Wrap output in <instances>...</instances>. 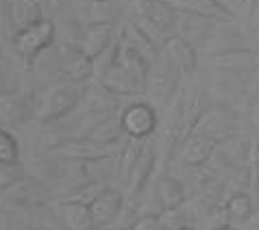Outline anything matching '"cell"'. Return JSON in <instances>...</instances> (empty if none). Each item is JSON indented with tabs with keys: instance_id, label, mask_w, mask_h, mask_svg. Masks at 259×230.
Returning <instances> with one entry per match:
<instances>
[{
	"instance_id": "obj_1",
	"label": "cell",
	"mask_w": 259,
	"mask_h": 230,
	"mask_svg": "<svg viewBox=\"0 0 259 230\" xmlns=\"http://www.w3.org/2000/svg\"><path fill=\"white\" fill-rule=\"evenodd\" d=\"M83 93L85 89L81 87V83H61L55 87L46 89L41 96L35 100L33 104V118L39 124H53L76 109L83 102Z\"/></svg>"
},
{
	"instance_id": "obj_2",
	"label": "cell",
	"mask_w": 259,
	"mask_h": 230,
	"mask_svg": "<svg viewBox=\"0 0 259 230\" xmlns=\"http://www.w3.org/2000/svg\"><path fill=\"white\" fill-rule=\"evenodd\" d=\"M183 72L168 59L165 52H159L150 61L148 68V83H146V96L150 98V104L155 109H163L172 102L175 93L179 89V78Z\"/></svg>"
},
{
	"instance_id": "obj_3",
	"label": "cell",
	"mask_w": 259,
	"mask_h": 230,
	"mask_svg": "<svg viewBox=\"0 0 259 230\" xmlns=\"http://www.w3.org/2000/svg\"><path fill=\"white\" fill-rule=\"evenodd\" d=\"M50 196L48 185L37 176H22L9 189L0 191V200L7 204V211H37L46 204Z\"/></svg>"
},
{
	"instance_id": "obj_4",
	"label": "cell",
	"mask_w": 259,
	"mask_h": 230,
	"mask_svg": "<svg viewBox=\"0 0 259 230\" xmlns=\"http://www.w3.org/2000/svg\"><path fill=\"white\" fill-rule=\"evenodd\" d=\"M55 50H57V59H59L61 74L66 81L83 85L94 78V59L85 54L74 39H63L61 44H57Z\"/></svg>"
},
{
	"instance_id": "obj_5",
	"label": "cell",
	"mask_w": 259,
	"mask_h": 230,
	"mask_svg": "<svg viewBox=\"0 0 259 230\" xmlns=\"http://www.w3.org/2000/svg\"><path fill=\"white\" fill-rule=\"evenodd\" d=\"M53 44H55V22H50L46 18L13 35L16 52L26 61H33L39 52L48 50Z\"/></svg>"
},
{
	"instance_id": "obj_6",
	"label": "cell",
	"mask_w": 259,
	"mask_h": 230,
	"mask_svg": "<svg viewBox=\"0 0 259 230\" xmlns=\"http://www.w3.org/2000/svg\"><path fill=\"white\" fill-rule=\"evenodd\" d=\"M120 122L131 137H153L159 128V113L150 102H133L120 113Z\"/></svg>"
},
{
	"instance_id": "obj_7",
	"label": "cell",
	"mask_w": 259,
	"mask_h": 230,
	"mask_svg": "<svg viewBox=\"0 0 259 230\" xmlns=\"http://www.w3.org/2000/svg\"><path fill=\"white\" fill-rule=\"evenodd\" d=\"M213 22H218V20L200 16V13H194V11L177 9V31L181 37L192 41L194 46L196 44L207 46V41L211 39V33H213Z\"/></svg>"
},
{
	"instance_id": "obj_8",
	"label": "cell",
	"mask_w": 259,
	"mask_h": 230,
	"mask_svg": "<svg viewBox=\"0 0 259 230\" xmlns=\"http://www.w3.org/2000/svg\"><path fill=\"white\" fill-rule=\"evenodd\" d=\"M122 208H124V196H122L118 189L105 187V189L90 202V211H92L94 226L105 228V226L116 224V219L120 217Z\"/></svg>"
},
{
	"instance_id": "obj_9",
	"label": "cell",
	"mask_w": 259,
	"mask_h": 230,
	"mask_svg": "<svg viewBox=\"0 0 259 230\" xmlns=\"http://www.w3.org/2000/svg\"><path fill=\"white\" fill-rule=\"evenodd\" d=\"M213 66L227 72V74H250V72L259 70V50H250V48H229L225 52H218L213 59Z\"/></svg>"
},
{
	"instance_id": "obj_10",
	"label": "cell",
	"mask_w": 259,
	"mask_h": 230,
	"mask_svg": "<svg viewBox=\"0 0 259 230\" xmlns=\"http://www.w3.org/2000/svg\"><path fill=\"white\" fill-rule=\"evenodd\" d=\"M33 118V106L16 91H3L0 93V126L7 131H16L24 126Z\"/></svg>"
},
{
	"instance_id": "obj_11",
	"label": "cell",
	"mask_w": 259,
	"mask_h": 230,
	"mask_svg": "<svg viewBox=\"0 0 259 230\" xmlns=\"http://www.w3.org/2000/svg\"><path fill=\"white\" fill-rule=\"evenodd\" d=\"M155 165H157V146L155 143H150V137H148L146 143H144L140 156H138V161L133 163V167H131V171H128V176H126L128 196L131 198H138L140 193L144 191L148 178L153 176V171H155Z\"/></svg>"
},
{
	"instance_id": "obj_12",
	"label": "cell",
	"mask_w": 259,
	"mask_h": 230,
	"mask_svg": "<svg viewBox=\"0 0 259 230\" xmlns=\"http://www.w3.org/2000/svg\"><path fill=\"white\" fill-rule=\"evenodd\" d=\"M81 50L92 59H96L98 54H103L113 41V24L111 22H94V24H85L78 33V37L74 39Z\"/></svg>"
},
{
	"instance_id": "obj_13",
	"label": "cell",
	"mask_w": 259,
	"mask_h": 230,
	"mask_svg": "<svg viewBox=\"0 0 259 230\" xmlns=\"http://www.w3.org/2000/svg\"><path fill=\"white\" fill-rule=\"evenodd\" d=\"M215 146H218V141L203 137V135H196V133H190L179 143V161L183 165H188V167H198V165L207 163L213 156Z\"/></svg>"
},
{
	"instance_id": "obj_14",
	"label": "cell",
	"mask_w": 259,
	"mask_h": 230,
	"mask_svg": "<svg viewBox=\"0 0 259 230\" xmlns=\"http://www.w3.org/2000/svg\"><path fill=\"white\" fill-rule=\"evenodd\" d=\"M161 52L168 54V59L183 72V74H194L198 70V54H196V46L181 37L179 33H172L165 44L161 48Z\"/></svg>"
},
{
	"instance_id": "obj_15",
	"label": "cell",
	"mask_w": 259,
	"mask_h": 230,
	"mask_svg": "<svg viewBox=\"0 0 259 230\" xmlns=\"http://www.w3.org/2000/svg\"><path fill=\"white\" fill-rule=\"evenodd\" d=\"M7 20L11 26V35H16L44 20V9L39 0H7Z\"/></svg>"
},
{
	"instance_id": "obj_16",
	"label": "cell",
	"mask_w": 259,
	"mask_h": 230,
	"mask_svg": "<svg viewBox=\"0 0 259 230\" xmlns=\"http://www.w3.org/2000/svg\"><path fill=\"white\" fill-rule=\"evenodd\" d=\"M59 213V219H61V226L63 228H70V230H90L94 228V219H92V211H90V204L83 202L78 198H72V200H63L57 208Z\"/></svg>"
},
{
	"instance_id": "obj_17",
	"label": "cell",
	"mask_w": 259,
	"mask_h": 230,
	"mask_svg": "<svg viewBox=\"0 0 259 230\" xmlns=\"http://www.w3.org/2000/svg\"><path fill=\"white\" fill-rule=\"evenodd\" d=\"M120 63L128 72V76L133 78V85L138 93H146V83H148V68L150 61L144 54H140L133 46H128L126 41H122L120 48Z\"/></svg>"
},
{
	"instance_id": "obj_18",
	"label": "cell",
	"mask_w": 259,
	"mask_h": 230,
	"mask_svg": "<svg viewBox=\"0 0 259 230\" xmlns=\"http://www.w3.org/2000/svg\"><path fill=\"white\" fill-rule=\"evenodd\" d=\"M227 128H229V120L227 115L222 113L218 106H211V109H207L203 115H200V120L194 124V128L190 133H196V135H203V137H209L213 141H225L229 139L227 135Z\"/></svg>"
},
{
	"instance_id": "obj_19",
	"label": "cell",
	"mask_w": 259,
	"mask_h": 230,
	"mask_svg": "<svg viewBox=\"0 0 259 230\" xmlns=\"http://www.w3.org/2000/svg\"><path fill=\"white\" fill-rule=\"evenodd\" d=\"M172 7L177 9H185V11H194V13H200V16H207V18H213V20H235L233 11L225 7L220 0H168Z\"/></svg>"
},
{
	"instance_id": "obj_20",
	"label": "cell",
	"mask_w": 259,
	"mask_h": 230,
	"mask_svg": "<svg viewBox=\"0 0 259 230\" xmlns=\"http://www.w3.org/2000/svg\"><path fill=\"white\" fill-rule=\"evenodd\" d=\"M96 81L103 85L105 89H109L111 93H116V96H120V98L135 96V93H138V89H135V85H133V78L128 76V72L124 70V66H122L120 61L113 68L107 70L103 76H98Z\"/></svg>"
},
{
	"instance_id": "obj_21",
	"label": "cell",
	"mask_w": 259,
	"mask_h": 230,
	"mask_svg": "<svg viewBox=\"0 0 259 230\" xmlns=\"http://www.w3.org/2000/svg\"><path fill=\"white\" fill-rule=\"evenodd\" d=\"M83 100H85V104H88V111L103 113V115L116 113L118 104H120V96L111 93L109 89H105L98 81H96V85L88 87V91L83 93Z\"/></svg>"
},
{
	"instance_id": "obj_22",
	"label": "cell",
	"mask_w": 259,
	"mask_h": 230,
	"mask_svg": "<svg viewBox=\"0 0 259 230\" xmlns=\"http://www.w3.org/2000/svg\"><path fill=\"white\" fill-rule=\"evenodd\" d=\"M157 200L161 204V211L165 208H181L185 204V187L175 176H161L157 181Z\"/></svg>"
},
{
	"instance_id": "obj_23",
	"label": "cell",
	"mask_w": 259,
	"mask_h": 230,
	"mask_svg": "<svg viewBox=\"0 0 259 230\" xmlns=\"http://www.w3.org/2000/svg\"><path fill=\"white\" fill-rule=\"evenodd\" d=\"M207 109H209V96L205 89H192L188 98L183 100V124H185V135H190L194 124L200 120Z\"/></svg>"
},
{
	"instance_id": "obj_24",
	"label": "cell",
	"mask_w": 259,
	"mask_h": 230,
	"mask_svg": "<svg viewBox=\"0 0 259 230\" xmlns=\"http://www.w3.org/2000/svg\"><path fill=\"white\" fill-rule=\"evenodd\" d=\"M122 41H126L128 46H133L140 54L146 56L148 61H153L155 56L161 52V50L146 37V33H144L142 28L133 22V20H128V22L124 24V28H122Z\"/></svg>"
},
{
	"instance_id": "obj_25",
	"label": "cell",
	"mask_w": 259,
	"mask_h": 230,
	"mask_svg": "<svg viewBox=\"0 0 259 230\" xmlns=\"http://www.w3.org/2000/svg\"><path fill=\"white\" fill-rule=\"evenodd\" d=\"M124 126H122L120 118L116 115H107L103 122H98L96 128L90 133V139H94L96 143L100 146H113V143H118L122 137H124Z\"/></svg>"
},
{
	"instance_id": "obj_26",
	"label": "cell",
	"mask_w": 259,
	"mask_h": 230,
	"mask_svg": "<svg viewBox=\"0 0 259 230\" xmlns=\"http://www.w3.org/2000/svg\"><path fill=\"white\" fill-rule=\"evenodd\" d=\"M146 139L148 137H131V135H126V143H124V148H122L120 161H118V176L120 178H124V181H126L128 171H131L133 163L138 161V156H140Z\"/></svg>"
},
{
	"instance_id": "obj_27",
	"label": "cell",
	"mask_w": 259,
	"mask_h": 230,
	"mask_svg": "<svg viewBox=\"0 0 259 230\" xmlns=\"http://www.w3.org/2000/svg\"><path fill=\"white\" fill-rule=\"evenodd\" d=\"M225 211L231 221H246L253 215V200L242 191L231 193V198L225 202Z\"/></svg>"
},
{
	"instance_id": "obj_28",
	"label": "cell",
	"mask_w": 259,
	"mask_h": 230,
	"mask_svg": "<svg viewBox=\"0 0 259 230\" xmlns=\"http://www.w3.org/2000/svg\"><path fill=\"white\" fill-rule=\"evenodd\" d=\"M218 146L222 148V152H225V161L235 165V167H246L248 165V159H250V143L248 141L225 139V141H220Z\"/></svg>"
},
{
	"instance_id": "obj_29",
	"label": "cell",
	"mask_w": 259,
	"mask_h": 230,
	"mask_svg": "<svg viewBox=\"0 0 259 230\" xmlns=\"http://www.w3.org/2000/svg\"><path fill=\"white\" fill-rule=\"evenodd\" d=\"M116 18V9H113L111 0H90L88 11H85V24H94V22H111Z\"/></svg>"
},
{
	"instance_id": "obj_30",
	"label": "cell",
	"mask_w": 259,
	"mask_h": 230,
	"mask_svg": "<svg viewBox=\"0 0 259 230\" xmlns=\"http://www.w3.org/2000/svg\"><path fill=\"white\" fill-rule=\"evenodd\" d=\"M66 171H68V167H66V163H63L61 159H39V163H37V178H41V181H53V183H57V181H63V176H66Z\"/></svg>"
},
{
	"instance_id": "obj_31",
	"label": "cell",
	"mask_w": 259,
	"mask_h": 230,
	"mask_svg": "<svg viewBox=\"0 0 259 230\" xmlns=\"http://www.w3.org/2000/svg\"><path fill=\"white\" fill-rule=\"evenodd\" d=\"M131 20H133V22L142 28L144 33H146V37H148L150 41H153V44H155L157 48H159V50L163 48L165 39H168L170 35H172V33H168V31H163L161 26H157V24L153 22V20H148V18H144V16H135V13H133Z\"/></svg>"
},
{
	"instance_id": "obj_32",
	"label": "cell",
	"mask_w": 259,
	"mask_h": 230,
	"mask_svg": "<svg viewBox=\"0 0 259 230\" xmlns=\"http://www.w3.org/2000/svg\"><path fill=\"white\" fill-rule=\"evenodd\" d=\"M120 48H122V41L118 44L116 39L111 41V46L105 50L103 54H98L96 59H94V78H98V76H103L107 70L109 68H113L116 63L120 61Z\"/></svg>"
},
{
	"instance_id": "obj_33",
	"label": "cell",
	"mask_w": 259,
	"mask_h": 230,
	"mask_svg": "<svg viewBox=\"0 0 259 230\" xmlns=\"http://www.w3.org/2000/svg\"><path fill=\"white\" fill-rule=\"evenodd\" d=\"M0 161H3V163H18L20 161L18 141L3 126H0Z\"/></svg>"
},
{
	"instance_id": "obj_34",
	"label": "cell",
	"mask_w": 259,
	"mask_h": 230,
	"mask_svg": "<svg viewBox=\"0 0 259 230\" xmlns=\"http://www.w3.org/2000/svg\"><path fill=\"white\" fill-rule=\"evenodd\" d=\"M159 217H161V228L175 230V228H185L192 224L190 217H185V213L181 208H165V211L159 213Z\"/></svg>"
},
{
	"instance_id": "obj_35",
	"label": "cell",
	"mask_w": 259,
	"mask_h": 230,
	"mask_svg": "<svg viewBox=\"0 0 259 230\" xmlns=\"http://www.w3.org/2000/svg\"><path fill=\"white\" fill-rule=\"evenodd\" d=\"M133 230H157L161 228V217L157 213H142L131 224Z\"/></svg>"
},
{
	"instance_id": "obj_36",
	"label": "cell",
	"mask_w": 259,
	"mask_h": 230,
	"mask_svg": "<svg viewBox=\"0 0 259 230\" xmlns=\"http://www.w3.org/2000/svg\"><path fill=\"white\" fill-rule=\"evenodd\" d=\"M153 0H128V5H131V9L135 16H144V13L148 11V7Z\"/></svg>"
},
{
	"instance_id": "obj_37",
	"label": "cell",
	"mask_w": 259,
	"mask_h": 230,
	"mask_svg": "<svg viewBox=\"0 0 259 230\" xmlns=\"http://www.w3.org/2000/svg\"><path fill=\"white\" fill-rule=\"evenodd\" d=\"M9 226H11L9 211H7V208H0V230H7Z\"/></svg>"
},
{
	"instance_id": "obj_38",
	"label": "cell",
	"mask_w": 259,
	"mask_h": 230,
	"mask_svg": "<svg viewBox=\"0 0 259 230\" xmlns=\"http://www.w3.org/2000/svg\"><path fill=\"white\" fill-rule=\"evenodd\" d=\"M244 5H246V11H248V16H253L255 9L259 7V0H242Z\"/></svg>"
},
{
	"instance_id": "obj_39",
	"label": "cell",
	"mask_w": 259,
	"mask_h": 230,
	"mask_svg": "<svg viewBox=\"0 0 259 230\" xmlns=\"http://www.w3.org/2000/svg\"><path fill=\"white\" fill-rule=\"evenodd\" d=\"M3 91H7V78H5L3 72H0V93Z\"/></svg>"
},
{
	"instance_id": "obj_40",
	"label": "cell",
	"mask_w": 259,
	"mask_h": 230,
	"mask_svg": "<svg viewBox=\"0 0 259 230\" xmlns=\"http://www.w3.org/2000/svg\"><path fill=\"white\" fill-rule=\"evenodd\" d=\"M257 161H259V143H257Z\"/></svg>"
},
{
	"instance_id": "obj_41",
	"label": "cell",
	"mask_w": 259,
	"mask_h": 230,
	"mask_svg": "<svg viewBox=\"0 0 259 230\" xmlns=\"http://www.w3.org/2000/svg\"><path fill=\"white\" fill-rule=\"evenodd\" d=\"M39 3H41V5H44V3H48V0H39Z\"/></svg>"
},
{
	"instance_id": "obj_42",
	"label": "cell",
	"mask_w": 259,
	"mask_h": 230,
	"mask_svg": "<svg viewBox=\"0 0 259 230\" xmlns=\"http://www.w3.org/2000/svg\"><path fill=\"white\" fill-rule=\"evenodd\" d=\"M3 165H5V163H3V161H0V167H3Z\"/></svg>"
}]
</instances>
